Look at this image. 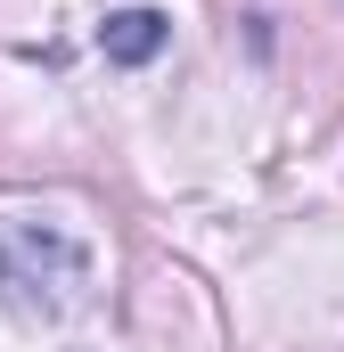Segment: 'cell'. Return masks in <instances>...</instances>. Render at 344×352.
I'll use <instances>...</instances> for the list:
<instances>
[{"mask_svg": "<svg viewBox=\"0 0 344 352\" xmlns=\"http://www.w3.org/2000/svg\"><path fill=\"white\" fill-rule=\"evenodd\" d=\"M164 33H172V25L156 16V8H115V16L98 25V50H107L115 66H148V58L164 50Z\"/></svg>", "mask_w": 344, "mask_h": 352, "instance_id": "cell-2", "label": "cell"}, {"mask_svg": "<svg viewBox=\"0 0 344 352\" xmlns=\"http://www.w3.org/2000/svg\"><path fill=\"white\" fill-rule=\"evenodd\" d=\"M83 270H90L83 246L58 238V230H41V221L0 230V303H17L25 320H58V311L74 303Z\"/></svg>", "mask_w": 344, "mask_h": 352, "instance_id": "cell-1", "label": "cell"}]
</instances>
